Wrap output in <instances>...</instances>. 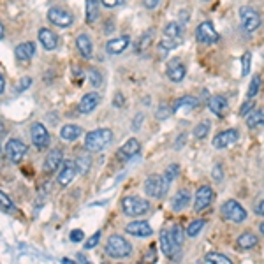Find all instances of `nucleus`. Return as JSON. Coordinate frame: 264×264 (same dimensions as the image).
Listing matches in <instances>:
<instances>
[{
    "instance_id": "1",
    "label": "nucleus",
    "mask_w": 264,
    "mask_h": 264,
    "mask_svg": "<svg viewBox=\"0 0 264 264\" xmlns=\"http://www.w3.org/2000/svg\"><path fill=\"white\" fill-rule=\"evenodd\" d=\"M111 143H113L111 129H95V131H90L85 136V148L90 153L102 152Z\"/></svg>"
},
{
    "instance_id": "2",
    "label": "nucleus",
    "mask_w": 264,
    "mask_h": 264,
    "mask_svg": "<svg viewBox=\"0 0 264 264\" xmlns=\"http://www.w3.org/2000/svg\"><path fill=\"white\" fill-rule=\"evenodd\" d=\"M106 254L111 259H125L132 254V245L127 238L120 236V234H111L106 243Z\"/></svg>"
},
{
    "instance_id": "3",
    "label": "nucleus",
    "mask_w": 264,
    "mask_h": 264,
    "mask_svg": "<svg viewBox=\"0 0 264 264\" xmlns=\"http://www.w3.org/2000/svg\"><path fill=\"white\" fill-rule=\"evenodd\" d=\"M150 210V202L143 198H137V196H127V198L122 199V211H124L127 217H141V215L148 213Z\"/></svg>"
},
{
    "instance_id": "4",
    "label": "nucleus",
    "mask_w": 264,
    "mask_h": 264,
    "mask_svg": "<svg viewBox=\"0 0 264 264\" xmlns=\"http://www.w3.org/2000/svg\"><path fill=\"white\" fill-rule=\"evenodd\" d=\"M220 215L224 220L233 222V224H241V222L247 220V210L234 199H229V201H225L222 204Z\"/></svg>"
},
{
    "instance_id": "5",
    "label": "nucleus",
    "mask_w": 264,
    "mask_h": 264,
    "mask_svg": "<svg viewBox=\"0 0 264 264\" xmlns=\"http://www.w3.org/2000/svg\"><path fill=\"white\" fill-rule=\"evenodd\" d=\"M167 189H169V187H167L164 176H160V175H150L146 180H144V192L153 199L164 198Z\"/></svg>"
},
{
    "instance_id": "6",
    "label": "nucleus",
    "mask_w": 264,
    "mask_h": 264,
    "mask_svg": "<svg viewBox=\"0 0 264 264\" xmlns=\"http://www.w3.org/2000/svg\"><path fill=\"white\" fill-rule=\"evenodd\" d=\"M196 39L201 44H215V43H218L220 35L215 30L211 21H202V23H199L198 28H196Z\"/></svg>"
},
{
    "instance_id": "7",
    "label": "nucleus",
    "mask_w": 264,
    "mask_h": 264,
    "mask_svg": "<svg viewBox=\"0 0 264 264\" xmlns=\"http://www.w3.org/2000/svg\"><path fill=\"white\" fill-rule=\"evenodd\" d=\"M240 20H241L243 28L249 32V34L256 32L257 28L261 27V23H263V20H261V14L254 7H241L240 9Z\"/></svg>"
},
{
    "instance_id": "8",
    "label": "nucleus",
    "mask_w": 264,
    "mask_h": 264,
    "mask_svg": "<svg viewBox=\"0 0 264 264\" xmlns=\"http://www.w3.org/2000/svg\"><path fill=\"white\" fill-rule=\"evenodd\" d=\"M48 20H50L51 25L60 28H69L70 25L74 23V16L70 14L67 9L62 7H50L48 11Z\"/></svg>"
},
{
    "instance_id": "9",
    "label": "nucleus",
    "mask_w": 264,
    "mask_h": 264,
    "mask_svg": "<svg viewBox=\"0 0 264 264\" xmlns=\"http://www.w3.org/2000/svg\"><path fill=\"white\" fill-rule=\"evenodd\" d=\"M30 132H32V143H34V146L37 150H46L50 146V132H48V129L41 122H35L32 125Z\"/></svg>"
},
{
    "instance_id": "10",
    "label": "nucleus",
    "mask_w": 264,
    "mask_h": 264,
    "mask_svg": "<svg viewBox=\"0 0 264 264\" xmlns=\"http://www.w3.org/2000/svg\"><path fill=\"white\" fill-rule=\"evenodd\" d=\"M27 153V144L21 139H9L5 144V155L11 160V164H20L21 159Z\"/></svg>"
},
{
    "instance_id": "11",
    "label": "nucleus",
    "mask_w": 264,
    "mask_h": 264,
    "mask_svg": "<svg viewBox=\"0 0 264 264\" xmlns=\"http://www.w3.org/2000/svg\"><path fill=\"white\" fill-rule=\"evenodd\" d=\"M238 139H240V132L236 129H227V131L218 132L217 136L213 137V146L217 150H225V148L236 144Z\"/></svg>"
},
{
    "instance_id": "12",
    "label": "nucleus",
    "mask_w": 264,
    "mask_h": 264,
    "mask_svg": "<svg viewBox=\"0 0 264 264\" xmlns=\"http://www.w3.org/2000/svg\"><path fill=\"white\" fill-rule=\"evenodd\" d=\"M215 192L210 185H202L199 187V191L196 192V201H194V210L202 211L206 208H210V204L213 202Z\"/></svg>"
},
{
    "instance_id": "13",
    "label": "nucleus",
    "mask_w": 264,
    "mask_h": 264,
    "mask_svg": "<svg viewBox=\"0 0 264 264\" xmlns=\"http://www.w3.org/2000/svg\"><path fill=\"white\" fill-rule=\"evenodd\" d=\"M125 233L136 238H150L153 234L152 225L144 220H132L131 224L125 225Z\"/></svg>"
},
{
    "instance_id": "14",
    "label": "nucleus",
    "mask_w": 264,
    "mask_h": 264,
    "mask_svg": "<svg viewBox=\"0 0 264 264\" xmlns=\"http://www.w3.org/2000/svg\"><path fill=\"white\" fill-rule=\"evenodd\" d=\"M76 175H78V167H76V162H72V160H64L62 169H60V173H59V183L62 187L70 185V183H72V180L76 178Z\"/></svg>"
},
{
    "instance_id": "15",
    "label": "nucleus",
    "mask_w": 264,
    "mask_h": 264,
    "mask_svg": "<svg viewBox=\"0 0 264 264\" xmlns=\"http://www.w3.org/2000/svg\"><path fill=\"white\" fill-rule=\"evenodd\" d=\"M64 160L66 159H64L62 150H51L46 155V159H44V173H46V175H53V173L64 164Z\"/></svg>"
},
{
    "instance_id": "16",
    "label": "nucleus",
    "mask_w": 264,
    "mask_h": 264,
    "mask_svg": "<svg viewBox=\"0 0 264 264\" xmlns=\"http://www.w3.org/2000/svg\"><path fill=\"white\" fill-rule=\"evenodd\" d=\"M99 102H101V95H99L97 92L85 93L78 104V111L81 113V115H90V113L99 106Z\"/></svg>"
},
{
    "instance_id": "17",
    "label": "nucleus",
    "mask_w": 264,
    "mask_h": 264,
    "mask_svg": "<svg viewBox=\"0 0 264 264\" xmlns=\"http://www.w3.org/2000/svg\"><path fill=\"white\" fill-rule=\"evenodd\" d=\"M129 44H131V37H129V35L113 37V39H109L108 43H106V51H108L109 55H120L127 50Z\"/></svg>"
},
{
    "instance_id": "18",
    "label": "nucleus",
    "mask_w": 264,
    "mask_h": 264,
    "mask_svg": "<svg viewBox=\"0 0 264 264\" xmlns=\"http://www.w3.org/2000/svg\"><path fill=\"white\" fill-rule=\"evenodd\" d=\"M139 150H141L139 141H137L136 137H131V139L125 141L124 146L118 150L117 157L120 160H129V159H132V157H136L137 153H139Z\"/></svg>"
},
{
    "instance_id": "19",
    "label": "nucleus",
    "mask_w": 264,
    "mask_h": 264,
    "mask_svg": "<svg viewBox=\"0 0 264 264\" xmlns=\"http://www.w3.org/2000/svg\"><path fill=\"white\" fill-rule=\"evenodd\" d=\"M166 74H167V78L171 79L173 83H180L183 78H185L187 69H185V66H183V64L180 62L178 59H175V60H171V62L167 64Z\"/></svg>"
},
{
    "instance_id": "20",
    "label": "nucleus",
    "mask_w": 264,
    "mask_h": 264,
    "mask_svg": "<svg viewBox=\"0 0 264 264\" xmlns=\"http://www.w3.org/2000/svg\"><path fill=\"white\" fill-rule=\"evenodd\" d=\"M208 108H210V111L213 113L215 117L222 118V117H225V113L229 109V102H227V99H225L224 95H213V97H210V101H208Z\"/></svg>"
},
{
    "instance_id": "21",
    "label": "nucleus",
    "mask_w": 264,
    "mask_h": 264,
    "mask_svg": "<svg viewBox=\"0 0 264 264\" xmlns=\"http://www.w3.org/2000/svg\"><path fill=\"white\" fill-rule=\"evenodd\" d=\"M37 37H39V43L43 44V48L46 51H53L59 46V35L55 34L53 30H50V28H41Z\"/></svg>"
},
{
    "instance_id": "22",
    "label": "nucleus",
    "mask_w": 264,
    "mask_h": 264,
    "mask_svg": "<svg viewBox=\"0 0 264 264\" xmlns=\"http://www.w3.org/2000/svg\"><path fill=\"white\" fill-rule=\"evenodd\" d=\"M76 48H78L79 55H81L85 60H90L93 57V44L88 34H79L78 37H76Z\"/></svg>"
},
{
    "instance_id": "23",
    "label": "nucleus",
    "mask_w": 264,
    "mask_h": 264,
    "mask_svg": "<svg viewBox=\"0 0 264 264\" xmlns=\"http://www.w3.org/2000/svg\"><path fill=\"white\" fill-rule=\"evenodd\" d=\"M35 51H37V48H35V43H32V41L21 43V44H18V46L14 48L16 59L20 60V62H28V60H32V59H34Z\"/></svg>"
},
{
    "instance_id": "24",
    "label": "nucleus",
    "mask_w": 264,
    "mask_h": 264,
    "mask_svg": "<svg viewBox=\"0 0 264 264\" xmlns=\"http://www.w3.org/2000/svg\"><path fill=\"white\" fill-rule=\"evenodd\" d=\"M257 243H259V238H257L254 233H250V231H245V233H241L240 236H238L236 249L238 250H250V249H254V247H257Z\"/></svg>"
},
{
    "instance_id": "25",
    "label": "nucleus",
    "mask_w": 264,
    "mask_h": 264,
    "mask_svg": "<svg viewBox=\"0 0 264 264\" xmlns=\"http://www.w3.org/2000/svg\"><path fill=\"white\" fill-rule=\"evenodd\" d=\"M101 0H86L85 2V21L86 25H93L99 20V7H101Z\"/></svg>"
},
{
    "instance_id": "26",
    "label": "nucleus",
    "mask_w": 264,
    "mask_h": 264,
    "mask_svg": "<svg viewBox=\"0 0 264 264\" xmlns=\"http://www.w3.org/2000/svg\"><path fill=\"white\" fill-rule=\"evenodd\" d=\"M159 241H160V249H162L164 256H166V257H173V252H175L178 247H176L175 241H173L171 233H169V231H162V233H160Z\"/></svg>"
},
{
    "instance_id": "27",
    "label": "nucleus",
    "mask_w": 264,
    "mask_h": 264,
    "mask_svg": "<svg viewBox=\"0 0 264 264\" xmlns=\"http://www.w3.org/2000/svg\"><path fill=\"white\" fill-rule=\"evenodd\" d=\"M79 136H83V129L79 125H72V124H67L60 129V137L64 141H76Z\"/></svg>"
},
{
    "instance_id": "28",
    "label": "nucleus",
    "mask_w": 264,
    "mask_h": 264,
    "mask_svg": "<svg viewBox=\"0 0 264 264\" xmlns=\"http://www.w3.org/2000/svg\"><path fill=\"white\" fill-rule=\"evenodd\" d=\"M189 204H191V192L187 191V189H182V191L176 192L175 199H173V210L182 211V210H185Z\"/></svg>"
},
{
    "instance_id": "29",
    "label": "nucleus",
    "mask_w": 264,
    "mask_h": 264,
    "mask_svg": "<svg viewBox=\"0 0 264 264\" xmlns=\"http://www.w3.org/2000/svg\"><path fill=\"white\" fill-rule=\"evenodd\" d=\"M199 106V99L194 97V95H183V97L176 99L175 104H173V109L176 111H180V109L187 108V109H196Z\"/></svg>"
},
{
    "instance_id": "30",
    "label": "nucleus",
    "mask_w": 264,
    "mask_h": 264,
    "mask_svg": "<svg viewBox=\"0 0 264 264\" xmlns=\"http://www.w3.org/2000/svg\"><path fill=\"white\" fill-rule=\"evenodd\" d=\"M164 35L169 37V39L180 41L183 37V25L180 21H169V23L164 27Z\"/></svg>"
},
{
    "instance_id": "31",
    "label": "nucleus",
    "mask_w": 264,
    "mask_h": 264,
    "mask_svg": "<svg viewBox=\"0 0 264 264\" xmlns=\"http://www.w3.org/2000/svg\"><path fill=\"white\" fill-rule=\"evenodd\" d=\"M153 35H155V30H153V28H150V30L144 32L141 37H137L136 53H143L144 50H148V48H150V44H152V41H153Z\"/></svg>"
},
{
    "instance_id": "32",
    "label": "nucleus",
    "mask_w": 264,
    "mask_h": 264,
    "mask_svg": "<svg viewBox=\"0 0 264 264\" xmlns=\"http://www.w3.org/2000/svg\"><path fill=\"white\" fill-rule=\"evenodd\" d=\"M261 125H264V113L263 111L256 109V111H252V113L247 115V127L257 129V127H261Z\"/></svg>"
},
{
    "instance_id": "33",
    "label": "nucleus",
    "mask_w": 264,
    "mask_h": 264,
    "mask_svg": "<svg viewBox=\"0 0 264 264\" xmlns=\"http://www.w3.org/2000/svg\"><path fill=\"white\" fill-rule=\"evenodd\" d=\"M204 225H206V222L202 220V218H196V220H192L191 224H189V227H187V236H191V238L199 236V233L204 229Z\"/></svg>"
},
{
    "instance_id": "34",
    "label": "nucleus",
    "mask_w": 264,
    "mask_h": 264,
    "mask_svg": "<svg viewBox=\"0 0 264 264\" xmlns=\"http://www.w3.org/2000/svg\"><path fill=\"white\" fill-rule=\"evenodd\" d=\"M204 263L208 264H231V259L224 254H218V252H210L204 256Z\"/></svg>"
},
{
    "instance_id": "35",
    "label": "nucleus",
    "mask_w": 264,
    "mask_h": 264,
    "mask_svg": "<svg viewBox=\"0 0 264 264\" xmlns=\"http://www.w3.org/2000/svg\"><path fill=\"white\" fill-rule=\"evenodd\" d=\"M178 44H180V41L169 39V37H164V39L159 43V53H160V57H166V55L169 53L171 50H175Z\"/></svg>"
},
{
    "instance_id": "36",
    "label": "nucleus",
    "mask_w": 264,
    "mask_h": 264,
    "mask_svg": "<svg viewBox=\"0 0 264 264\" xmlns=\"http://www.w3.org/2000/svg\"><path fill=\"white\" fill-rule=\"evenodd\" d=\"M90 166H92V159H90L88 153L78 155V159H76V167H78V173L86 175V173H88V169H90Z\"/></svg>"
},
{
    "instance_id": "37",
    "label": "nucleus",
    "mask_w": 264,
    "mask_h": 264,
    "mask_svg": "<svg viewBox=\"0 0 264 264\" xmlns=\"http://www.w3.org/2000/svg\"><path fill=\"white\" fill-rule=\"evenodd\" d=\"M211 129V124L208 120L201 122V124H198V127L194 129V136L198 137V139H204L206 136H208V132H210Z\"/></svg>"
},
{
    "instance_id": "38",
    "label": "nucleus",
    "mask_w": 264,
    "mask_h": 264,
    "mask_svg": "<svg viewBox=\"0 0 264 264\" xmlns=\"http://www.w3.org/2000/svg\"><path fill=\"white\" fill-rule=\"evenodd\" d=\"M0 202H2V211L4 213H14V202L11 201V198L4 191H0Z\"/></svg>"
},
{
    "instance_id": "39",
    "label": "nucleus",
    "mask_w": 264,
    "mask_h": 264,
    "mask_svg": "<svg viewBox=\"0 0 264 264\" xmlns=\"http://www.w3.org/2000/svg\"><path fill=\"white\" fill-rule=\"evenodd\" d=\"M261 90V76L259 74H256L252 79H250V86H249V92H247V97L249 99H254L259 93Z\"/></svg>"
},
{
    "instance_id": "40",
    "label": "nucleus",
    "mask_w": 264,
    "mask_h": 264,
    "mask_svg": "<svg viewBox=\"0 0 264 264\" xmlns=\"http://www.w3.org/2000/svg\"><path fill=\"white\" fill-rule=\"evenodd\" d=\"M178 173H180L178 164H171V166L167 167V169H166V173H164V180H166L167 187L171 185V182L176 178V176H178Z\"/></svg>"
},
{
    "instance_id": "41",
    "label": "nucleus",
    "mask_w": 264,
    "mask_h": 264,
    "mask_svg": "<svg viewBox=\"0 0 264 264\" xmlns=\"http://www.w3.org/2000/svg\"><path fill=\"white\" fill-rule=\"evenodd\" d=\"M102 79H104V78H102V74L99 72L97 69H90V70H88V81L92 83V86L99 88V86H101L102 83H104Z\"/></svg>"
},
{
    "instance_id": "42",
    "label": "nucleus",
    "mask_w": 264,
    "mask_h": 264,
    "mask_svg": "<svg viewBox=\"0 0 264 264\" xmlns=\"http://www.w3.org/2000/svg\"><path fill=\"white\" fill-rule=\"evenodd\" d=\"M250 64H252V53L247 51V53L241 57V76H247L250 72Z\"/></svg>"
},
{
    "instance_id": "43",
    "label": "nucleus",
    "mask_w": 264,
    "mask_h": 264,
    "mask_svg": "<svg viewBox=\"0 0 264 264\" xmlns=\"http://www.w3.org/2000/svg\"><path fill=\"white\" fill-rule=\"evenodd\" d=\"M175 113V109L173 108H169V106H166V104H162V106H159V109L155 111V118L157 120H166V118H169Z\"/></svg>"
},
{
    "instance_id": "44",
    "label": "nucleus",
    "mask_w": 264,
    "mask_h": 264,
    "mask_svg": "<svg viewBox=\"0 0 264 264\" xmlns=\"http://www.w3.org/2000/svg\"><path fill=\"white\" fill-rule=\"evenodd\" d=\"M171 236H173V241H175L176 247H182V243H183V229H182V225L176 224L175 227H173Z\"/></svg>"
},
{
    "instance_id": "45",
    "label": "nucleus",
    "mask_w": 264,
    "mask_h": 264,
    "mask_svg": "<svg viewBox=\"0 0 264 264\" xmlns=\"http://www.w3.org/2000/svg\"><path fill=\"white\" fill-rule=\"evenodd\" d=\"M30 86H32V78L30 76H25V78H21L20 81H18V85H16V93L25 92V90H28Z\"/></svg>"
},
{
    "instance_id": "46",
    "label": "nucleus",
    "mask_w": 264,
    "mask_h": 264,
    "mask_svg": "<svg viewBox=\"0 0 264 264\" xmlns=\"http://www.w3.org/2000/svg\"><path fill=\"white\" fill-rule=\"evenodd\" d=\"M101 236H102V233L101 231H97L92 238H88V240L85 241V250H92L93 247H97L99 241H101Z\"/></svg>"
},
{
    "instance_id": "47",
    "label": "nucleus",
    "mask_w": 264,
    "mask_h": 264,
    "mask_svg": "<svg viewBox=\"0 0 264 264\" xmlns=\"http://www.w3.org/2000/svg\"><path fill=\"white\" fill-rule=\"evenodd\" d=\"M101 4L104 5L106 9H115V7H120V5H124L125 0H101Z\"/></svg>"
},
{
    "instance_id": "48",
    "label": "nucleus",
    "mask_w": 264,
    "mask_h": 264,
    "mask_svg": "<svg viewBox=\"0 0 264 264\" xmlns=\"http://www.w3.org/2000/svg\"><path fill=\"white\" fill-rule=\"evenodd\" d=\"M252 109H254V101H252V99H249V101H247L243 106H241L240 115H241V117H247L249 113H252Z\"/></svg>"
},
{
    "instance_id": "49",
    "label": "nucleus",
    "mask_w": 264,
    "mask_h": 264,
    "mask_svg": "<svg viewBox=\"0 0 264 264\" xmlns=\"http://www.w3.org/2000/svg\"><path fill=\"white\" fill-rule=\"evenodd\" d=\"M70 241L72 243H79V241H83V238H85V234H83L81 229H74L72 233H70Z\"/></svg>"
},
{
    "instance_id": "50",
    "label": "nucleus",
    "mask_w": 264,
    "mask_h": 264,
    "mask_svg": "<svg viewBox=\"0 0 264 264\" xmlns=\"http://www.w3.org/2000/svg\"><path fill=\"white\" fill-rule=\"evenodd\" d=\"M72 74H74V83H78V85H81V79H83V72H81V69L74 66V67H72Z\"/></svg>"
},
{
    "instance_id": "51",
    "label": "nucleus",
    "mask_w": 264,
    "mask_h": 264,
    "mask_svg": "<svg viewBox=\"0 0 264 264\" xmlns=\"http://www.w3.org/2000/svg\"><path fill=\"white\" fill-rule=\"evenodd\" d=\"M222 176H224L222 175V167L217 164V166L213 167V180L215 182H222Z\"/></svg>"
},
{
    "instance_id": "52",
    "label": "nucleus",
    "mask_w": 264,
    "mask_h": 264,
    "mask_svg": "<svg viewBox=\"0 0 264 264\" xmlns=\"http://www.w3.org/2000/svg\"><path fill=\"white\" fill-rule=\"evenodd\" d=\"M143 4L146 9H155L160 4V0H143Z\"/></svg>"
},
{
    "instance_id": "53",
    "label": "nucleus",
    "mask_w": 264,
    "mask_h": 264,
    "mask_svg": "<svg viewBox=\"0 0 264 264\" xmlns=\"http://www.w3.org/2000/svg\"><path fill=\"white\" fill-rule=\"evenodd\" d=\"M113 104H115V108H122V106H124V95H122V93H117Z\"/></svg>"
},
{
    "instance_id": "54",
    "label": "nucleus",
    "mask_w": 264,
    "mask_h": 264,
    "mask_svg": "<svg viewBox=\"0 0 264 264\" xmlns=\"http://www.w3.org/2000/svg\"><path fill=\"white\" fill-rule=\"evenodd\" d=\"M256 213H257V215H261V217H264V199H261V202H259V204H257Z\"/></svg>"
},
{
    "instance_id": "55",
    "label": "nucleus",
    "mask_w": 264,
    "mask_h": 264,
    "mask_svg": "<svg viewBox=\"0 0 264 264\" xmlns=\"http://www.w3.org/2000/svg\"><path fill=\"white\" fill-rule=\"evenodd\" d=\"M0 93H5V76H4V72L0 74Z\"/></svg>"
},
{
    "instance_id": "56",
    "label": "nucleus",
    "mask_w": 264,
    "mask_h": 264,
    "mask_svg": "<svg viewBox=\"0 0 264 264\" xmlns=\"http://www.w3.org/2000/svg\"><path fill=\"white\" fill-rule=\"evenodd\" d=\"M143 115H137L136 117V125L132 124V129H134V131H139V127H141V120H143Z\"/></svg>"
},
{
    "instance_id": "57",
    "label": "nucleus",
    "mask_w": 264,
    "mask_h": 264,
    "mask_svg": "<svg viewBox=\"0 0 264 264\" xmlns=\"http://www.w3.org/2000/svg\"><path fill=\"white\" fill-rule=\"evenodd\" d=\"M0 39H2V41L5 39V25L4 23L0 25Z\"/></svg>"
},
{
    "instance_id": "58",
    "label": "nucleus",
    "mask_w": 264,
    "mask_h": 264,
    "mask_svg": "<svg viewBox=\"0 0 264 264\" xmlns=\"http://www.w3.org/2000/svg\"><path fill=\"white\" fill-rule=\"evenodd\" d=\"M78 261H81V263H88V259H86L83 254H78Z\"/></svg>"
},
{
    "instance_id": "59",
    "label": "nucleus",
    "mask_w": 264,
    "mask_h": 264,
    "mask_svg": "<svg viewBox=\"0 0 264 264\" xmlns=\"http://www.w3.org/2000/svg\"><path fill=\"white\" fill-rule=\"evenodd\" d=\"M62 263H66V264H72L74 261H72V259H69V257H64V259H62Z\"/></svg>"
},
{
    "instance_id": "60",
    "label": "nucleus",
    "mask_w": 264,
    "mask_h": 264,
    "mask_svg": "<svg viewBox=\"0 0 264 264\" xmlns=\"http://www.w3.org/2000/svg\"><path fill=\"white\" fill-rule=\"evenodd\" d=\"M259 229H261V234H263V236H264V222H263V224H261Z\"/></svg>"
}]
</instances>
